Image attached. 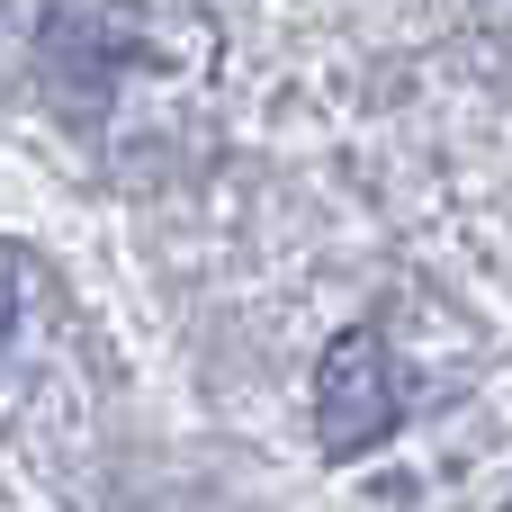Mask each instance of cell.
Returning a JSON list of instances; mask_svg holds the SVG:
<instances>
[{"instance_id":"obj_1","label":"cell","mask_w":512,"mask_h":512,"mask_svg":"<svg viewBox=\"0 0 512 512\" xmlns=\"http://www.w3.org/2000/svg\"><path fill=\"white\" fill-rule=\"evenodd\" d=\"M396 423H405V378H396L387 342L378 333H342L324 351V369H315V441H324V459H360Z\"/></svg>"},{"instance_id":"obj_2","label":"cell","mask_w":512,"mask_h":512,"mask_svg":"<svg viewBox=\"0 0 512 512\" xmlns=\"http://www.w3.org/2000/svg\"><path fill=\"white\" fill-rule=\"evenodd\" d=\"M9 324H18V252H0V342H9Z\"/></svg>"}]
</instances>
